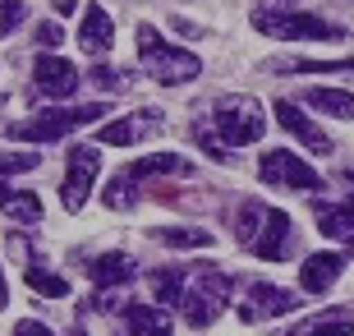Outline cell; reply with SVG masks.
<instances>
[{
    "mask_svg": "<svg viewBox=\"0 0 354 336\" xmlns=\"http://www.w3.org/2000/svg\"><path fill=\"white\" fill-rule=\"evenodd\" d=\"M299 309V295L286 290L276 281H249L244 285V299H239V318L244 323H263V318H286V313Z\"/></svg>",
    "mask_w": 354,
    "mask_h": 336,
    "instance_id": "cell-10",
    "label": "cell"
},
{
    "mask_svg": "<svg viewBox=\"0 0 354 336\" xmlns=\"http://www.w3.org/2000/svg\"><path fill=\"white\" fill-rule=\"evenodd\" d=\"M194 139H198V148H203V152H207L212 161H216V166H230V161H235V157L225 152V143H216V139H212V130L203 125V120L194 125Z\"/></svg>",
    "mask_w": 354,
    "mask_h": 336,
    "instance_id": "cell-26",
    "label": "cell"
},
{
    "mask_svg": "<svg viewBox=\"0 0 354 336\" xmlns=\"http://www.w3.org/2000/svg\"><path fill=\"white\" fill-rule=\"evenodd\" d=\"M276 74H354V55L350 60H272Z\"/></svg>",
    "mask_w": 354,
    "mask_h": 336,
    "instance_id": "cell-22",
    "label": "cell"
},
{
    "mask_svg": "<svg viewBox=\"0 0 354 336\" xmlns=\"http://www.w3.org/2000/svg\"><path fill=\"white\" fill-rule=\"evenodd\" d=\"M92 83H97V88H124V83H129V74H115V69H92Z\"/></svg>",
    "mask_w": 354,
    "mask_h": 336,
    "instance_id": "cell-30",
    "label": "cell"
},
{
    "mask_svg": "<svg viewBox=\"0 0 354 336\" xmlns=\"http://www.w3.org/2000/svg\"><path fill=\"white\" fill-rule=\"evenodd\" d=\"M341 272H345L341 254H308L304 267H299V285L308 290V295H327L331 285L341 281Z\"/></svg>",
    "mask_w": 354,
    "mask_h": 336,
    "instance_id": "cell-13",
    "label": "cell"
},
{
    "mask_svg": "<svg viewBox=\"0 0 354 336\" xmlns=\"http://www.w3.org/2000/svg\"><path fill=\"white\" fill-rule=\"evenodd\" d=\"M152 240H161V245H171V249H212V235L203 226H157Z\"/></svg>",
    "mask_w": 354,
    "mask_h": 336,
    "instance_id": "cell-21",
    "label": "cell"
},
{
    "mask_svg": "<svg viewBox=\"0 0 354 336\" xmlns=\"http://www.w3.org/2000/svg\"><path fill=\"white\" fill-rule=\"evenodd\" d=\"M304 102L313 106L317 116H336V120H354V92H341V88H308Z\"/></svg>",
    "mask_w": 354,
    "mask_h": 336,
    "instance_id": "cell-19",
    "label": "cell"
},
{
    "mask_svg": "<svg viewBox=\"0 0 354 336\" xmlns=\"http://www.w3.org/2000/svg\"><path fill=\"white\" fill-rule=\"evenodd\" d=\"M299 0H258V10H295Z\"/></svg>",
    "mask_w": 354,
    "mask_h": 336,
    "instance_id": "cell-32",
    "label": "cell"
},
{
    "mask_svg": "<svg viewBox=\"0 0 354 336\" xmlns=\"http://www.w3.org/2000/svg\"><path fill=\"white\" fill-rule=\"evenodd\" d=\"M147 175H194V161L180 152H152V157H138V161H129V166L120 170L115 180L106 184L102 203L115 207V212H124V207L138 198V184L147 180Z\"/></svg>",
    "mask_w": 354,
    "mask_h": 336,
    "instance_id": "cell-6",
    "label": "cell"
},
{
    "mask_svg": "<svg viewBox=\"0 0 354 336\" xmlns=\"http://www.w3.org/2000/svg\"><path fill=\"white\" fill-rule=\"evenodd\" d=\"M124 327L129 336H175L161 304H124Z\"/></svg>",
    "mask_w": 354,
    "mask_h": 336,
    "instance_id": "cell-17",
    "label": "cell"
},
{
    "mask_svg": "<svg viewBox=\"0 0 354 336\" xmlns=\"http://www.w3.org/2000/svg\"><path fill=\"white\" fill-rule=\"evenodd\" d=\"M286 336H354V318L341 309H331V313H317L313 323H304L299 332H286Z\"/></svg>",
    "mask_w": 354,
    "mask_h": 336,
    "instance_id": "cell-20",
    "label": "cell"
},
{
    "mask_svg": "<svg viewBox=\"0 0 354 336\" xmlns=\"http://www.w3.org/2000/svg\"><path fill=\"white\" fill-rule=\"evenodd\" d=\"M5 299H10V290H5V272H0V309H5Z\"/></svg>",
    "mask_w": 354,
    "mask_h": 336,
    "instance_id": "cell-34",
    "label": "cell"
},
{
    "mask_svg": "<svg viewBox=\"0 0 354 336\" xmlns=\"http://www.w3.org/2000/svg\"><path fill=\"white\" fill-rule=\"evenodd\" d=\"M133 258L129 254H102V258H92L88 263V276L97 290H115V285H129L133 281Z\"/></svg>",
    "mask_w": 354,
    "mask_h": 336,
    "instance_id": "cell-16",
    "label": "cell"
},
{
    "mask_svg": "<svg viewBox=\"0 0 354 336\" xmlns=\"http://www.w3.org/2000/svg\"><path fill=\"white\" fill-rule=\"evenodd\" d=\"M41 157L37 152H14V157H0V175H14V170H32Z\"/></svg>",
    "mask_w": 354,
    "mask_h": 336,
    "instance_id": "cell-29",
    "label": "cell"
},
{
    "mask_svg": "<svg viewBox=\"0 0 354 336\" xmlns=\"http://www.w3.org/2000/svg\"><path fill=\"white\" fill-rule=\"evenodd\" d=\"M235 240L249 249V254H258V258H286L290 249H295V226H290L286 212H276V207L249 198V203H239V212H235Z\"/></svg>",
    "mask_w": 354,
    "mask_h": 336,
    "instance_id": "cell-1",
    "label": "cell"
},
{
    "mask_svg": "<svg viewBox=\"0 0 354 336\" xmlns=\"http://www.w3.org/2000/svg\"><path fill=\"white\" fill-rule=\"evenodd\" d=\"M258 175L263 184H276V189H295V194H317V189H327V180L317 175L304 157L286 152V148H276V152H263L258 161Z\"/></svg>",
    "mask_w": 354,
    "mask_h": 336,
    "instance_id": "cell-8",
    "label": "cell"
},
{
    "mask_svg": "<svg viewBox=\"0 0 354 336\" xmlns=\"http://www.w3.org/2000/svg\"><path fill=\"white\" fill-rule=\"evenodd\" d=\"M230 285H235V276L230 272H221V267H198V276H194V285L184 290V299H180V313H184V323L189 327H212L216 318L225 313V299H230Z\"/></svg>",
    "mask_w": 354,
    "mask_h": 336,
    "instance_id": "cell-7",
    "label": "cell"
},
{
    "mask_svg": "<svg viewBox=\"0 0 354 336\" xmlns=\"http://www.w3.org/2000/svg\"><path fill=\"white\" fill-rule=\"evenodd\" d=\"M79 10V0H55V14H74Z\"/></svg>",
    "mask_w": 354,
    "mask_h": 336,
    "instance_id": "cell-33",
    "label": "cell"
},
{
    "mask_svg": "<svg viewBox=\"0 0 354 336\" xmlns=\"http://www.w3.org/2000/svg\"><path fill=\"white\" fill-rule=\"evenodd\" d=\"M79 69L69 65L65 55H55V51H41L37 55V65H32V88L41 92V97H55V102H65V97H74L79 92Z\"/></svg>",
    "mask_w": 354,
    "mask_h": 336,
    "instance_id": "cell-11",
    "label": "cell"
},
{
    "mask_svg": "<svg viewBox=\"0 0 354 336\" xmlns=\"http://www.w3.org/2000/svg\"><path fill=\"white\" fill-rule=\"evenodd\" d=\"M212 125H216L225 148H249V143H258L267 134L263 106H258V97H249V92H225V97H216Z\"/></svg>",
    "mask_w": 354,
    "mask_h": 336,
    "instance_id": "cell-4",
    "label": "cell"
},
{
    "mask_svg": "<svg viewBox=\"0 0 354 336\" xmlns=\"http://www.w3.org/2000/svg\"><path fill=\"white\" fill-rule=\"evenodd\" d=\"M157 125H161L157 111H147V120H111V125L97 130V143H102V148H129V143H138L143 134H152Z\"/></svg>",
    "mask_w": 354,
    "mask_h": 336,
    "instance_id": "cell-18",
    "label": "cell"
},
{
    "mask_svg": "<svg viewBox=\"0 0 354 336\" xmlns=\"http://www.w3.org/2000/svg\"><path fill=\"white\" fill-rule=\"evenodd\" d=\"M111 111V102H92V106H51V111H37L28 120H14L10 139L14 143H55L65 139L69 130H83L92 120H102Z\"/></svg>",
    "mask_w": 354,
    "mask_h": 336,
    "instance_id": "cell-3",
    "label": "cell"
},
{
    "mask_svg": "<svg viewBox=\"0 0 354 336\" xmlns=\"http://www.w3.org/2000/svg\"><path fill=\"white\" fill-rule=\"evenodd\" d=\"M147 285H152V299H157L161 309H166V304H180V299H184V272H180V267H161V272H152V276H147Z\"/></svg>",
    "mask_w": 354,
    "mask_h": 336,
    "instance_id": "cell-23",
    "label": "cell"
},
{
    "mask_svg": "<svg viewBox=\"0 0 354 336\" xmlns=\"http://www.w3.org/2000/svg\"><path fill=\"white\" fill-rule=\"evenodd\" d=\"M313 217H317V231L327 235V240L354 245V198H345V203H313Z\"/></svg>",
    "mask_w": 354,
    "mask_h": 336,
    "instance_id": "cell-15",
    "label": "cell"
},
{
    "mask_svg": "<svg viewBox=\"0 0 354 336\" xmlns=\"http://www.w3.org/2000/svg\"><path fill=\"white\" fill-rule=\"evenodd\" d=\"M253 28L276 42H345L350 37L341 24L304 14V10H253Z\"/></svg>",
    "mask_w": 354,
    "mask_h": 336,
    "instance_id": "cell-5",
    "label": "cell"
},
{
    "mask_svg": "<svg viewBox=\"0 0 354 336\" xmlns=\"http://www.w3.org/2000/svg\"><path fill=\"white\" fill-rule=\"evenodd\" d=\"M272 111H276V125H281V130H290L295 139L304 143V148H313V152H331V139H327L322 130H317V125H313L308 116H304V111H299L295 102H286V97H281V102H276Z\"/></svg>",
    "mask_w": 354,
    "mask_h": 336,
    "instance_id": "cell-12",
    "label": "cell"
},
{
    "mask_svg": "<svg viewBox=\"0 0 354 336\" xmlns=\"http://www.w3.org/2000/svg\"><path fill=\"white\" fill-rule=\"evenodd\" d=\"M14 336H55L46 323H37V318H24V323L14 327Z\"/></svg>",
    "mask_w": 354,
    "mask_h": 336,
    "instance_id": "cell-31",
    "label": "cell"
},
{
    "mask_svg": "<svg viewBox=\"0 0 354 336\" xmlns=\"http://www.w3.org/2000/svg\"><path fill=\"white\" fill-rule=\"evenodd\" d=\"M24 19H28V5H24V0H0V42L10 37Z\"/></svg>",
    "mask_w": 354,
    "mask_h": 336,
    "instance_id": "cell-27",
    "label": "cell"
},
{
    "mask_svg": "<svg viewBox=\"0 0 354 336\" xmlns=\"http://www.w3.org/2000/svg\"><path fill=\"white\" fill-rule=\"evenodd\" d=\"M138 60L161 88H180V83H194L203 74V60L194 51H184V46L161 42V33L152 24H138Z\"/></svg>",
    "mask_w": 354,
    "mask_h": 336,
    "instance_id": "cell-2",
    "label": "cell"
},
{
    "mask_svg": "<svg viewBox=\"0 0 354 336\" xmlns=\"http://www.w3.org/2000/svg\"><path fill=\"white\" fill-rule=\"evenodd\" d=\"M79 46L88 55H97L102 60L111 46H115V28H111V14L102 10V5H92L88 14H83V24H79Z\"/></svg>",
    "mask_w": 354,
    "mask_h": 336,
    "instance_id": "cell-14",
    "label": "cell"
},
{
    "mask_svg": "<svg viewBox=\"0 0 354 336\" xmlns=\"http://www.w3.org/2000/svg\"><path fill=\"white\" fill-rule=\"evenodd\" d=\"M32 42H37L41 51H55V46L65 42V28L55 24V19H46V24H37V28H32Z\"/></svg>",
    "mask_w": 354,
    "mask_h": 336,
    "instance_id": "cell-28",
    "label": "cell"
},
{
    "mask_svg": "<svg viewBox=\"0 0 354 336\" xmlns=\"http://www.w3.org/2000/svg\"><path fill=\"white\" fill-rule=\"evenodd\" d=\"M24 281L32 285L37 295H46V299H69V281L60 276V272H46V267H37V263H28Z\"/></svg>",
    "mask_w": 354,
    "mask_h": 336,
    "instance_id": "cell-24",
    "label": "cell"
},
{
    "mask_svg": "<svg viewBox=\"0 0 354 336\" xmlns=\"http://www.w3.org/2000/svg\"><path fill=\"white\" fill-rule=\"evenodd\" d=\"M0 207H5L14 221H24V226H37V221H41V203H37L32 194H14V189H0Z\"/></svg>",
    "mask_w": 354,
    "mask_h": 336,
    "instance_id": "cell-25",
    "label": "cell"
},
{
    "mask_svg": "<svg viewBox=\"0 0 354 336\" xmlns=\"http://www.w3.org/2000/svg\"><path fill=\"white\" fill-rule=\"evenodd\" d=\"M341 180H345V184H354V170H341Z\"/></svg>",
    "mask_w": 354,
    "mask_h": 336,
    "instance_id": "cell-35",
    "label": "cell"
},
{
    "mask_svg": "<svg viewBox=\"0 0 354 336\" xmlns=\"http://www.w3.org/2000/svg\"><path fill=\"white\" fill-rule=\"evenodd\" d=\"M97 170H102V152H97V148L74 143V148L65 152V184H60V203H65L69 212H79V207L88 203L92 184H97Z\"/></svg>",
    "mask_w": 354,
    "mask_h": 336,
    "instance_id": "cell-9",
    "label": "cell"
}]
</instances>
